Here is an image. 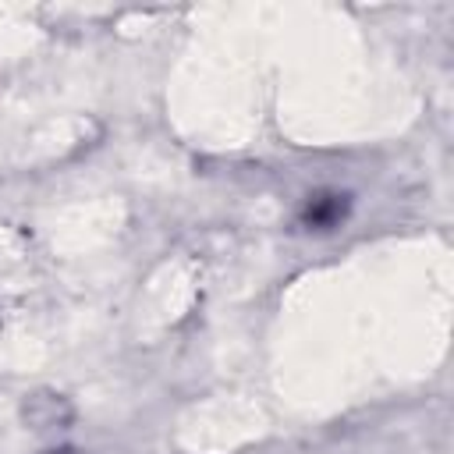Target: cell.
I'll return each mask as SVG.
<instances>
[{
    "label": "cell",
    "instance_id": "1",
    "mask_svg": "<svg viewBox=\"0 0 454 454\" xmlns=\"http://www.w3.org/2000/svg\"><path fill=\"white\" fill-rule=\"evenodd\" d=\"M351 213V195L348 192H316L305 199L298 213V227L305 231H333L348 220Z\"/></svg>",
    "mask_w": 454,
    "mask_h": 454
},
{
    "label": "cell",
    "instance_id": "2",
    "mask_svg": "<svg viewBox=\"0 0 454 454\" xmlns=\"http://www.w3.org/2000/svg\"><path fill=\"white\" fill-rule=\"evenodd\" d=\"M53 454H78V450H53Z\"/></svg>",
    "mask_w": 454,
    "mask_h": 454
}]
</instances>
